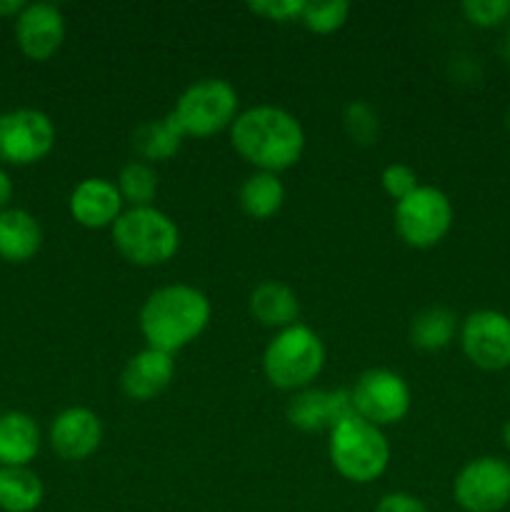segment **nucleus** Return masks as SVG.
Listing matches in <instances>:
<instances>
[{"mask_svg":"<svg viewBox=\"0 0 510 512\" xmlns=\"http://www.w3.org/2000/svg\"><path fill=\"white\" fill-rule=\"evenodd\" d=\"M43 245V228L28 210L8 208L0 213V258L8 263H28Z\"/></svg>","mask_w":510,"mask_h":512,"instance_id":"obj_17","label":"nucleus"},{"mask_svg":"<svg viewBox=\"0 0 510 512\" xmlns=\"http://www.w3.org/2000/svg\"><path fill=\"white\" fill-rule=\"evenodd\" d=\"M395 228L410 248H435L453 228V203L443 190L418 185L395 203Z\"/></svg>","mask_w":510,"mask_h":512,"instance_id":"obj_7","label":"nucleus"},{"mask_svg":"<svg viewBox=\"0 0 510 512\" xmlns=\"http://www.w3.org/2000/svg\"><path fill=\"white\" fill-rule=\"evenodd\" d=\"M70 215L78 225L88 230L113 228L123 215V198L118 185L105 178H85L75 185L68 200Z\"/></svg>","mask_w":510,"mask_h":512,"instance_id":"obj_16","label":"nucleus"},{"mask_svg":"<svg viewBox=\"0 0 510 512\" xmlns=\"http://www.w3.org/2000/svg\"><path fill=\"white\" fill-rule=\"evenodd\" d=\"M103 443V423L90 408L75 405L55 415L50 425V448L70 463L88 460Z\"/></svg>","mask_w":510,"mask_h":512,"instance_id":"obj_14","label":"nucleus"},{"mask_svg":"<svg viewBox=\"0 0 510 512\" xmlns=\"http://www.w3.org/2000/svg\"><path fill=\"white\" fill-rule=\"evenodd\" d=\"M505 128H508V133H510V108H508V113H505Z\"/></svg>","mask_w":510,"mask_h":512,"instance_id":"obj_35","label":"nucleus"},{"mask_svg":"<svg viewBox=\"0 0 510 512\" xmlns=\"http://www.w3.org/2000/svg\"><path fill=\"white\" fill-rule=\"evenodd\" d=\"M373 512H428V508L410 493H388L378 500Z\"/></svg>","mask_w":510,"mask_h":512,"instance_id":"obj_30","label":"nucleus"},{"mask_svg":"<svg viewBox=\"0 0 510 512\" xmlns=\"http://www.w3.org/2000/svg\"><path fill=\"white\" fill-rule=\"evenodd\" d=\"M325 365V345L308 325H290L280 330L263 353V373L278 390L310 388Z\"/></svg>","mask_w":510,"mask_h":512,"instance_id":"obj_5","label":"nucleus"},{"mask_svg":"<svg viewBox=\"0 0 510 512\" xmlns=\"http://www.w3.org/2000/svg\"><path fill=\"white\" fill-rule=\"evenodd\" d=\"M343 125L350 138L360 145H373L378 140V113L365 100H353L343 113Z\"/></svg>","mask_w":510,"mask_h":512,"instance_id":"obj_26","label":"nucleus"},{"mask_svg":"<svg viewBox=\"0 0 510 512\" xmlns=\"http://www.w3.org/2000/svg\"><path fill=\"white\" fill-rule=\"evenodd\" d=\"M305 3L303 0H260V3H248L250 13L260 15L265 20H278V23H285V20H300L303 15Z\"/></svg>","mask_w":510,"mask_h":512,"instance_id":"obj_29","label":"nucleus"},{"mask_svg":"<svg viewBox=\"0 0 510 512\" xmlns=\"http://www.w3.org/2000/svg\"><path fill=\"white\" fill-rule=\"evenodd\" d=\"M183 128L178 125L173 113L160 120H148L133 133L135 153L143 158V163H158V160L173 158L183 145Z\"/></svg>","mask_w":510,"mask_h":512,"instance_id":"obj_20","label":"nucleus"},{"mask_svg":"<svg viewBox=\"0 0 510 512\" xmlns=\"http://www.w3.org/2000/svg\"><path fill=\"white\" fill-rule=\"evenodd\" d=\"M463 15L478 28H495L510 18V0H465Z\"/></svg>","mask_w":510,"mask_h":512,"instance_id":"obj_27","label":"nucleus"},{"mask_svg":"<svg viewBox=\"0 0 510 512\" xmlns=\"http://www.w3.org/2000/svg\"><path fill=\"white\" fill-rule=\"evenodd\" d=\"M210 300L193 285H165L140 308V333L148 348L175 355L203 335L210 323Z\"/></svg>","mask_w":510,"mask_h":512,"instance_id":"obj_2","label":"nucleus"},{"mask_svg":"<svg viewBox=\"0 0 510 512\" xmlns=\"http://www.w3.org/2000/svg\"><path fill=\"white\" fill-rule=\"evenodd\" d=\"M175 378L173 355L145 348L125 363L120 373V390L135 403H150L170 388Z\"/></svg>","mask_w":510,"mask_h":512,"instance_id":"obj_15","label":"nucleus"},{"mask_svg":"<svg viewBox=\"0 0 510 512\" xmlns=\"http://www.w3.org/2000/svg\"><path fill=\"white\" fill-rule=\"evenodd\" d=\"M25 8V3H20V0H0V18H18L20 10Z\"/></svg>","mask_w":510,"mask_h":512,"instance_id":"obj_32","label":"nucleus"},{"mask_svg":"<svg viewBox=\"0 0 510 512\" xmlns=\"http://www.w3.org/2000/svg\"><path fill=\"white\" fill-rule=\"evenodd\" d=\"M350 15V3L345 0H330V3H305L300 23L315 35H330L345 25Z\"/></svg>","mask_w":510,"mask_h":512,"instance_id":"obj_25","label":"nucleus"},{"mask_svg":"<svg viewBox=\"0 0 510 512\" xmlns=\"http://www.w3.org/2000/svg\"><path fill=\"white\" fill-rule=\"evenodd\" d=\"M503 443H505V448L510 450V418L505 420V425H503Z\"/></svg>","mask_w":510,"mask_h":512,"instance_id":"obj_34","label":"nucleus"},{"mask_svg":"<svg viewBox=\"0 0 510 512\" xmlns=\"http://www.w3.org/2000/svg\"><path fill=\"white\" fill-rule=\"evenodd\" d=\"M235 153L263 173L293 168L305 150V130L293 113L275 105H255L230 125Z\"/></svg>","mask_w":510,"mask_h":512,"instance_id":"obj_1","label":"nucleus"},{"mask_svg":"<svg viewBox=\"0 0 510 512\" xmlns=\"http://www.w3.org/2000/svg\"><path fill=\"white\" fill-rule=\"evenodd\" d=\"M285 413H288L290 425L303 433H323V430L330 433L335 425L355 415V405L350 390L305 388L290 398Z\"/></svg>","mask_w":510,"mask_h":512,"instance_id":"obj_12","label":"nucleus"},{"mask_svg":"<svg viewBox=\"0 0 510 512\" xmlns=\"http://www.w3.org/2000/svg\"><path fill=\"white\" fill-rule=\"evenodd\" d=\"M350 395H353L355 415L378 425V428L400 423L410 413V403H413L408 383L388 368L365 370L355 380V388L350 390Z\"/></svg>","mask_w":510,"mask_h":512,"instance_id":"obj_8","label":"nucleus"},{"mask_svg":"<svg viewBox=\"0 0 510 512\" xmlns=\"http://www.w3.org/2000/svg\"><path fill=\"white\" fill-rule=\"evenodd\" d=\"M460 345L475 368L488 373L510 368V318L500 310H475L460 325Z\"/></svg>","mask_w":510,"mask_h":512,"instance_id":"obj_11","label":"nucleus"},{"mask_svg":"<svg viewBox=\"0 0 510 512\" xmlns=\"http://www.w3.org/2000/svg\"><path fill=\"white\" fill-rule=\"evenodd\" d=\"M328 453L335 473L358 485L378 480L390 463V445L383 428L360 415H350L330 430Z\"/></svg>","mask_w":510,"mask_h":512,"instance_id":"obj_3","label":"nucleus"},{"mask_svg":"<svg viewBox=\"0 0 510 512\" xmlns=\"http://www.w3.org/2000/svg\"><path fill=\"white\" fill-rule=\"evenodd\" d=\"M250 315L260 325L273 330H285L298 323L300 300L295 290H290L278 280H265L250 293Z\"/></svg>","mask_w":510,"mask_h":512,"instance_id":"obj_19","label":"nucleus"},{"mask_svg":"<svg viewBox=\"0 0 510 512\" xmlns=\"http://www.w3.org/2000/svg\"><path fill=\"white\" fill-rule=\"evenodd\" d=\"M238 103V93L228 80L205 78L183 90L173 115L185 135L210 138L235 123Z\"/></svg>","mask_w":510,"mask_h":512,"instance_id":"obj_6","label":"nucleus"},{"mask_svg":"<svg viewBox=\"0 0 510 512\" xmlns=\"http://www.w3.org/2000/svg\"><path fill=\"white\" fill-rule=\"evenodd\" d=\"M10 198H13V180H10V175L0 168V213L8 210Z\"/></svg>","mask_w":510,"mask_h":512,"instance_id":"obj_31","label":"nucleus"},{"mask_svg":"<svg viewBox=\"0 0 510 512\" xmlns=\"http://www.w3.org/2000/svg\"><path fill=\"white\" fill-rule=\"evenodd\" d=\"M40 450V428L28 413L0 415V465L3 468H28Z\"/></svg>","mask_w":510,"mask_h":512,"instance_id":"obj_18","label":"nucleus"},{"mask_svg":"<svg viewBox=\"0 0 510 512\" xmlns=\"http://www.w3.org/2000/svg\"><path fill=\"white\" fill-rule=\"evenodd\" d=\"M500 53H503V58L510 63V30H508V33H505L503 45H500Z\"/></svg>","mask_w":510,"mask_h":512,"instance_id":"obj_33","label":"nucleus"},{"mask_svg":"<svg viewBox=\"0 0 510 512\" xmlns=\"http://www.w3.org/2000/svg\"><path fill=\"white\" fill-rule=\"evenodd\" d=\"M43 480L30 468H0V510L33 512L43 503Z\"/></svg>","mask_w":510,"mask_h":512,"instance_id":"obj_21","label":"nucleus"},{"mask_svg":"<svg viewBox=\"0 0 510 512\" xmlns=\"http://www.w3.org/2000/svg\"><path fill=\"white\" fill-rule=\"evenodd\" d=\"M458 333V318L450 308L433 305V308L420 310L410 323V343L425 353H435L453 343Z\"/></svg>","mask_w":510,"mask_h":512,"instance_id":"obj_22","label":"nucleus"},{"mask_svg":"<svg viewBox=\"0 0 510 512\" xmlns=\"http://www.w3.org/2000/svg\"><path fill=\"white\" fill-rule=\"evenodd\" d=\"M118 190L123 203H130L133 208H145L153 203L158 195V173L150 163L143 160H130L118 175Z\"/></svg>","mask_w":510,"mask_h":512,"instance_id":"obj_24","label":"nucleus"},{"mask_svg":"<svg viewBox=\"0 0 510 512\" xmlns=\"http://www.w3.org/2000/svg\"><path fill=\"white\" fill-rule=\"evenodd\" d=\"M240 208L245 215L255 220H268L283 208L285 188L275 173H253L240 185Z\"/></svg>","mask_w":510,"mask_h":512,"instance_id":"obj_23","label":"nucleus"},{"mask_svg":"<svg viewBox=\"0 0 510 512\" xmlns=\"http://www.w3.org/2000/svg\"><path fill=\"white\" fill-rule=\"evenodd\" d=\"M113 245L128 263L155 268L173 260L178 253L180 230L170 215L153 205L130 208L115 220Z\"/></svg>","mask_w":510,"mask_h":512,"instance_id":"obj_4","label":"nucleus"},{"mask_svg":"<svg viewBox=\"0 0 510 512\" xmlns=\"http://www.w3.org/2000/svg\"><path fill=\"white\" fill-rule=\"evenodd\" d=\"M15 40L25 58L50 60L65 40V18L53 3H25L15 18Z\"/></svg>","mask_w":510,"mask_h":512,"instance_id":"obj_13","label":"nucleus"},{"mask_svg":"<svg viewBox=\"0 0 510 512\" xmlns=\"http://www.w3.org/2000/svg\"><path fill=\"white\" fill-rule=\"evenodd\" d=\"M380 183H383L385 193L398 203V200L408 198V195L418 188V175H415V170L410 168V165L393 163L383 170Z\"/></svg>","mask_w":510,"mask_h":512,"instance_id":"obj_28","label":"nucleus"},{"mask_svg":"<svg viewBox=\"0 0 510 512\" xmlns=\"http://www.w3.org/2000/svg\"><path fill=\"white\" fill-rule=\"evenodd\" d=\"M453 495L465 512H500L510 503V463L493 455L470 460L455 475Z\"/></svg>","mask_w":510,"mask_h":512,"instance_id":"obj_10","label":"nucleus"},{"mask_svg":"<svg viewBox=\"0 0 510 512\" xmlns=\"http://www.w3.org/2000/svg\"><path fill=\"white\" fill-rule=\"evenodd\" d=\"M55 148V125L43 110L0 113V160L10 165L40 163Z\"/></svg>","mask_w":510,"mask_h":512,"instance_id":"obj_9","label":"nucleus"}]
</instances>
